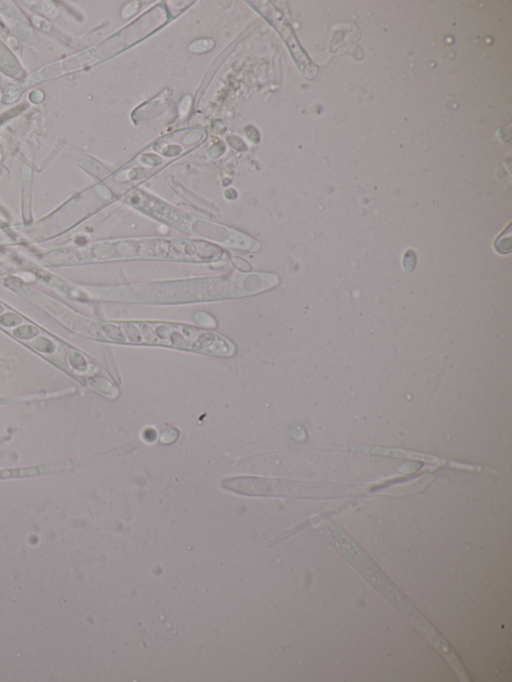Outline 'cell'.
Returning <instances> with one entry per match:
<instances>
[{
	"mask_svg": "<svg viewBox=\"0 0 512 682\" xmlns=\"http://www.w3.org/2000/svg\"><path fill=\"white\" fill-rule=\"evenodd\" d=\"M108 338L134 344H156L217 355H229L233 345L216 333L183 324L128 322L106 325Z\"/></svg>",
	"mask_w": 512,
	"mask_h": 682,
	"instance_id": "obj_1",
	"label": "cell"
},
{
	"mask_svg": "<svg viewBox=\"0 0 512 682\" xmlns=\"http://www.w3.org/2000/svg\"><path fill=\"white\" fill-rule=\"evenodd\" d=\"M229 491L247 496L310 497L324 494V487L307 482L257 476H234L221 481Z\"/></svg>",
	"mask_w": 512,
	"mask_h": 682,
	"instance_id": "obj_2",
	"label": "cell"
},
{
	"mask_svg": "<svg viewBox=\"0 0 512 682\" xmlns=\"http://www.w3.org/2000/svg\"><path fill=\"white\" fill-rule=\"evenodd\" d=\"M73 465H68V463H58L54 465H45L29 468H17L0 470V478H12V477H24V476H34L42 473L61 471L65 469H70Z\"/></svg>",
	"mask_w": 512,
	"mask_h": 682,
	"instance_id": "obj_3",
	"label": "cell"
}]
</instances>
